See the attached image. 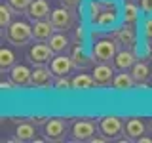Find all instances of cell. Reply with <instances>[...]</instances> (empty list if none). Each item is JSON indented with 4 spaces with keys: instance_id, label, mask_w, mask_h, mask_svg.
I'll return each mask as SVG.
<instances>
[{
    "instance_id": "cell-1",
    "label": "cell",
    "mask_w": 152,
    "mask_h": 143,
    "mask_svg": "<svg viewBox=\"0 0 152 143\" xmlns=\"http://www.w3.org/2000/svg\"><path fill=\"white\" fill-rule=\"evenodd\" d=\"M120 15L122 12L116 0H89V23L93 27H116Z\"/></svg>"
},
{
    "instance_id": "cell-2",
    "label": "cell",
    "mask_w": 152,
    "mask_h": 143,
    "mask_svg": "<svg viewBox=\"0 0 152 143\" xmlns=\"http://www.w3.org/2000/svg\"><path fill=\"white\" fill-rule=\"evenodd\" d=\"M6 40L13 46H27L34 40L32 27L27 21H12V25L6 29Z\"/></svg>"
},
{
    "instance_id": "cell-3",
    "label": "cell",
    "mask_w": 152,
    "mask_h": 143,
    "mask_svg": "<svg viewBox=\"0 0 152 143\" xmlns=\"http://www.w3.org/2000/svg\"><path fill=\"white\" fill-rule=\"evenodd\" d=\"M93 59L97 63H110L118 54V42L114 38H104V40L95 42L93 46Z\"/></svg>"
},
{
    "instance_id": "cell-4",
    "label": "cell",
    "mask_w": 152,
    "mask_h": 143,
    "mask_svg": "<svg viewBox=\"0 0 152 143\" xmlns=\"http://www.w3.org/2000/svg\"><path fill=\"white\" fill-rule=\"evenodd\" d=\"M99 132L108 139H118L120 136L126 133V122L120 116H103L99 120Z\"/></svg>"
},
{
    "instance_id": "cell-5",
    "label": "cell",
    "mask_w": 152,
    "mask_h": 143,
    "mask_svg": "<svg viewBox=\"0 0 152 143\" xmlns=\"http://www.w3.org/2000/svg\"><path fill=\"white\" fill-rule=\"evenodd\" d=\"M53 52H51L50 44H44V42H38V44H32L28 48L27 59L31 61L34 67H42V65H50L51 59H53Z\"/></svg>"
},
{
    "instance_id": "cell-6",
    "label": "cell",
    "mask_w": 152,
    "mask_h": 143,
    "mask_svg": "<svg viewBox=\"0 0 152 143\" xmlns=\"http://www.w3.org/2000/svg\"><path fill=\"white\" fill-rule=\"evenodd\" d=\"M97 130H99V124H95L93 120H88V118H82V120H76L72 124L70 136H72V141H89Z\"/></svg>"
},
{
    "instance_id": "cell-7",
    "label": "cell",
    "mask_w": 152,
    "mask_h": 143,
    "mask_svg": "<svg viewBox=\"0 0 152 143\" xmlns=\"http://www.w3.org/2000/svg\"><path fill=\"white\" fill-rule=\"evenodd\" d=\"M50 21L53 23V27L57 29V31L66 32L69 29H72V25H74V12L70 8L61 6V8H57V10L51 12Z\"/></svg>"
},
{
    "instance_id": "cell-8",
    "label": "cell",
    "mask_w": 152,
    "mask_h": 143,
    "mask_svg": "<svg viewBox=\"0 0 152 143\" xmlns=\"http://www.w3.org/2000/svg\"><path fill=\"white\" fill-rule=\"evenodd\" d=\"M53 84H55V74L50 69V65L34 67V71H32V88L48 90V88H53Z\"/></svg>"
},
{
    "instance_id": "cell-9",
    "label": "cell",
    "mask_w": 152,
    "mask_h": 143,
    "mask_svg": "<svg viewBox=\"0 0 152 143\" xmlns=\"http://www.w3.org/2000/svg\"><path fill=\"white\" fill-rule=\"evenodd\" d=\"M66 120L63 118H50L44 126V133L48 141H63L66 136Z\"/></svg>"
},
{
    "instance_id": "cell-10",
    "label": "cell",
    "mask_w": 152,
    "mask_h": 143,
    "mask_svg": "<svg viewBox=\"0 0 152 143\" xmlns=\"http://www.w3.org/2000/svg\"><path fill=\"white\" fill-rule=\"evenodd\" d=\"M91 76H93L97 88H107V86H112L116 74H114V69L108 63H99V65H95Z\"/></svg>"
},
{
    "instance_id": "cell-11",
    "label": "cell",
    "mask_w": 152,
    "mask_h": 143,
    "mask_svg": "<svg viewBox=\"0 0 152 143\" xmlns=\"http://www.w3.org/2000/svg\"><path fill=\"white\" fill-rule=\"evenodd\" d=\"M74 61V67L78 71H84V69H89V67L95 65V59H93V54H88V50H86L84 44H76L72 54H70Z\"/></svg>"
},
{
    "instance_id": "cell-12",
    "label": "cell",
    "mask_w": 152,
    "mask_h": 143,
    "mask_svg": "<svg viewBox=\"0 0 152 143\" xmlns=\"http://www.w3.org/2000/svg\"><path fill=\"white\" fill-rule=\"evenodd\" d=\"M50 69L53 71V74H55V76H69L70 73H72V69H76V67H74L72 57L57 54L53 59H51Z\"/></svg>"
},
{
    "instance_id": "cell-13",
    "label": "cell",
    "mask_w": 152,
    "mask_h": 143,
    "mask_svg": "<svg viewBox=\"0 0 152 143\" xmlns=\"http://www.w3.org/2000/svg\"><path fill=\"white\" fill-rule=\"evenodd\" d=\"M55 32L57 29L50 19H40V21H34V25H32V35H34L36 42H48Z\"/></svg>"
},
{
    "instance_id": "cell-14",
    "label": "cell",
    "mask_w": 152,
    "mask_h": 143,
    "mask_svg": "<svg viewBox=\"0 0 152 143\" xmlns=\"http://www.w3.org/2000/svg\"><path fill=\"white\" fill-rule=\"evenodd\" d=\"M10 78L17 84V88L32 86V71L27 65H13L10 71Z\"/></svg>"
},
{
    "instance_id": "cell-15",
    "label": "cell",
    "mask_w": 152,
    "mask_h": 143,
    "mask_svg": "<svg viewBox=\"0 0 152 143\" xmlns=\"http://www.w3.org/2000/svg\"><path fill=\"white\" fill-rule=\"evenodd\" d=\"M112 38L118 42V44H124L126 48H135V44H137V32H135V27L124 25L122 29H116Z\"/></svg>"
},
{
    "instance_id": "cell-16",
    "label": "cell",
    "mask_w": 152,
    "mask_h": 143,
    "mask_svg": "<svg viewBox=\"0 0 152 143\" xmlns=\"http://www.w3.org/2000/svg\"><path fill=\"white\" fill-rule=\"evenodd\" d=\"M27 15L31 21H40V19H50L51 15V10H50V4L46 0H32L31 8H28Z\"/></svg>"
},
{
    "instance_id": "cell-17",
    "label": "cell",
    "mask_w": 152,
    "mask_h": 143,
    "mask_svg": "<svg viewBox=\"0 0 152 143\" xmlns=\"http://www.w3.org/2000/svg\"><path fill=\"white\" fill-rule=\"evenodd\" d=\"M135 63H137V55L129 48L118 52L116 57H114V69H118V71H131V67Z\"/></svg>"
},
{
    "instance_id": "cell-18",
    "label": "cell",
    "mask_w": 152,
    "mask_h": 143,
    "mask_svg": "<svg viewBox=\"0 0 152 143\" xmlns=\"http://www.w3.org/2000/svg\"><path fill=\"white\" fill-rule=\"evenodd\" d=\"M112 88L116 90V92H131V90L137 88V82H135V78H133L131 73H127V71H120V74L114 76Z\"/></svg>"
},
{
    "instance_id": "cell-19",
    "label": "cell",
    "mask_w": 152,
    "mask_h": 143,
    "mask_svg": "<svg viewBox=\"0 0 152 143\" xmlns=\"http://www.w3.org/2000/svg\"><path fill=\"white\" fill-rule=\"evenodd\" d=\"M141 12L142 10H139L131 0H126V4H124V8H122V21H124V25L137 27V23H139V19H141Z\"/></svg>"
},
{
    "instance_id": "cell-20",
    "label": "cell",
    "mask_w": 152,
    "mask_h": 143,
    "mask_svg": "<svg viewBox=\"0 0 152 143\" xmlns=\"http://www.w3.org/2000/svg\"><path fill=\"white\" fill-rule=\"evenodd\" d=\"M146 132V124L141 118H129L126 122V137H129L131 141H137L141 136H145Z\"/></svg>"
},
{
    "instance_id": "cell-21",
    "label": "cell",
    "mask_w": 152,
    "mask_h": 143,
    "mask_svg": "<svg viewBox=\"0 0 152 143\" xmlns=\"http://www.w3.org/2000/svg\"><path fill=\"white\" fill-rule=\"evenodd\" d=\"M129 73L133 74L137 86H139V84H148V80H150V67H148V63H145V61H137V63L131 67Z\"/></svg>"
},
{
    "instance_id": "cell-22",
    "label": "cell",
    "mask_w": 152,
    "mask_h": 143,
    "mask_svg": "<svg viewBox=\"0 0 152 143\" xmlns=\"http://www.w3.org/2000/svg\"><path fill=\"white\" fill-rule=\"evenodd\" d=\"M48 44H50V48H51V52L57 55V54H63V52L69 48V44H70V38L65 35V32H61V31H57L53 36L48 40Z\"/></svg>"
},
{
    "instance_id": "cell-23",
    "label": "cell",
    "mask_w": 152,
    "mask_h": 143,
    "mask_svg": "<svg viewBox=\"0 0 152 143\" xmlns=\"http://www.w3.org/2000/svg\"><path fill=\"white\" fill-rule=\"evenodd\" d=\"M95 88V80L91 74H76L72 78V90L76 92H89Z\"/></svg>"
},
{
    "instance_id": "cell-24",
    "label": "cell",
    "mask_w": 152,
    "mask_h": 143,
    "mask_svg": "<svg viewBox=\"0 0 152 143\" xmlns=\"http://www.w3.org/2000/svg\"><path fill=\"white\" fill-rule=\"evenodd\" d=\"M15 141H34V124L21 122L15 128Z\"/></svg>"
},
{
    "instance_id": "cell-25",
    "label": "cell",
    "mask_w": 152,
    "mask_h": 143,
    "mask_svg": "<svg viewBox=\"0 0 152 143\" xmlns=\"http://www.w3.org/2000/svg\"><path fill=\"white\" fill-rule=\"evenodd\" d=\"M15 65V54L8 48H2L0 50V71L6 73V71H12V67Z\"/></svg>"
},
{
    "instance_id": "cell-26",
    "label": "cell",
    "mask_w": 152,
    "mask_h": 143,
    "mask_svg": "<svg viewBox=\"0 0 152 143\" xmlns=\"http://www.w3.org/2000/svg\"><path fill=\"white\" fill-rule=\"evenodd\" d=\"M13 10L10 8V4H2L0 6V27L2 29H8L12 25V15H13Z\"/></svg>"
},
{
    "instance_id": "cell-27",
    "label": "cell",
    "mask_w": 152,
    "mask_h": 143,
    "mask_svg": "<svg viewBox=\"0 0 152 143\" xmlns=\"http://www.w3.org/2000/svg\"><path fill=\"white\" fill-rule=\"evenodd\" d=\"M8 4H10V8L13 10L15 13H25L27 15V12H28V8H31V4H32V0H8Z\"/></svg>"
},
{
    "instance_id": "cell-28",
    "label": "cell",
    "mask_w": 152,
    "mask_h": 143,
    "mask_svg": "<svg viewBox=\"0 0 152 143\" xmlns=\"http://www.w3.org/2000/svg\"><path fill=\"white\" fill-rule=\"evenodd\" d=\"M53 90H57V92H69V90H72V80L69 76H55Z\"/></svg>"
},
{
    "instance_id": "cell-29",
    "label": "cell",
    "mask_w": 152,
    "mask_h": 143,
    "mask_svg": "<svg viewBox=\"0 0 152 143\" xmlns=\"http://www.w3.org/2000/svg\"><path fill=\"white\" fill-rule=\"evenodd\" d=\"M142 35H145V40H150L152 42V15L146 17L145 25H142Z\"/></svg>"
},
{
    "instance_id": "cell-30",
    "label": "cell",
    "mask_w": 152,
    "mask_h": 143,
    "mask_svg": "<svg viewBox=\"0 0 152 143\" xmlns=\"http://www.w3.org/2000/svg\"><path fill=\"white\" fill-rule=\"evenodd\" d=\"M0 88H2L4 92H13V90L17 88V84L10 78V80H2V82H0Z\"/></svg>"
},
{
    "instance_id": "cell-31",
    "label": "cell",
    "mask_w": 152,
    "mask_h": 143,
    "mask_svg": "<svg viewBox=\"0 0 152 143\" xmlns=\"http://www.w3.org/2000/svg\"><path fill=\"white\" fill-rule=\"evenodd\" d=\"M141 10L146 17L152 15V0H141Z\"/></svg>"
},
{
    "instance_id": "cell-32",
    "label": "cell",
    "mask_w": 152,
    "mask_h": 143,
    "mask_svg": "<svg viewBox=\"0 0 152 143\" xmlns=\"http://www.w3.org/2000/svg\"><path fill=\"white\" fill-rule=\"evenodd\" d=\"M61 2V6H65V8H70V10H76L80 6V4L84 2V0H59Z\"/></svg>"
},
{
    "instance_id": "cell-33",
    "label": "cell",
    "mask_w": 152,
    "mask_h": 143,
    "mask_svg": "<svg viewBox=\"0 0 152 143\" xmlns=\"http://www.w3.org/2000/svg\"><path fill=\"white\" fill-rule=\"evenodd\" d=\"M84 38H86V31H84V27H78V29H76V32H74V40H76V44H84Z\"/></svg>"
},
{
    "instance_id": "cell-34",
    "label": "cell",
    "mask_w": 152,
    "mask_h": 143,
    "mask_svg": "<svg viewBox=\"0 0 152 143\" xmlns=\"http://www.w3.org/2000/svg\"><path fill=\"white\" fill-rule=\"evenodd\" d=\"M48 120H50L48 116H32V118H31V122L34 124V126H46Z\"/></svg>"
},
{
    "instance_id": "cell-35",
    "label": "cell",
    "mask_w": 152,
    "mask_h": 143,
    "mask_svg": "<svg viewBox=\"0 0 152 143\" xmlns=\"http://www.w3.org/2000/svg\"><path fill=\"white\" fill-rule=\"evenodd\" d=\"M89 141H91V143H103V141H108V137H104V136H103V137H95V136H93Z\"/></svg>"
},
{
    "instance_id": "cell-36",
    "label": "cell",
    "mask_w": 152,
    "mask_h": 143,
    "mask_svg": "<svg viewBox=\"0 0 152 143\" xmlns=\"http://www.w3.org/2000/svg\"><path fill=\"white\" fill-rule=\"evenodd\" d=\"M137 141H139V143H152V139H150V137H146V136H141Z\"/></svg>"
},
{
    "instance_id": "cell-37",
    "label": "cell",
    "mask_w": 152,
    "mask_h": 143,
    "mask_svg": "<svg viewBox=\"0 0 152 143\" xmlns=\"http://www.w3.org/2000/svg\"><path fill=\"white\" fill-rule=\"evenodd\" d=\"M148 130H150V132H152V120H150V122H148Z\"/></svg>"
},
{
    "instance_id": "cell-38",
    "label": "cell",
    "mask_w": 152,
    "mask_h": 143,
    "mask_svg": "<svg viewBox=\"0 0 152 143\" xmlns=\"http://www.w3.org/2000/svg\"><path fill=\"white\" fill-rule=\"evenodd\" d=\"M131 2H135V0H131Z\"/></svg>"
}]
</instances>
